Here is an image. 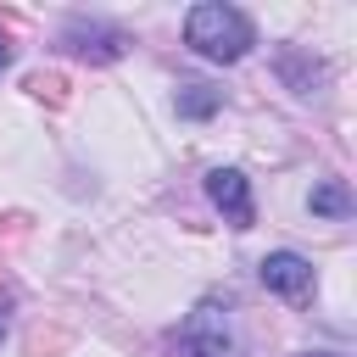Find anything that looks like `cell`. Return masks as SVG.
Here are the masks:
<instances>
[{"mask_svg":"<svg viewBox=\"0 0 357 357\" xmlns=\"http://www.w3.org/2000/svg\"><path fill=\"white\" fill-rule=\"evenodd\" d=\"M307 206L324 212V218H346V212H351V190H346L340 178H329V184H318V190L307 195Z\"/></svg>","mask_w":357,"mask_h":357,"instance_id":"5","label":"cell"},{"mask_svg":"<svg viewBox=\"0 0 357 357\" xmlns=\"http://www.w3.org/2000/svg\"><path fill=\"white\" fill-rule=\"evenodd\" d=\"M257 273H262V284H268L273 296H290V301H301V296L312 290V262H307L301 251H268Z\"/></svg>","mask_w":357,"mask_h":357,"instance_id":"4","label":"cell"},{"mask_svg":"<svg viewBox=\"0 0 357 357\" xmlns=\"http://www.w3.org/2000/svg\"><path fill=\"white\" fill-rule=\"evenodd\" d=\"M6 67H11V45H0V73H6Z\"/></svg>","mask_w":357,"mask_h":357,"instance_id":"10","label":"cell"},{"mask_svg":"<svg viewBox=\"0 0 357 357\" xmlns=\"http://www.w3.org/2000/svg\"><path fill=\"white\" fill-rule=\"evenodd\" d=\"M0 301H11V279L6 273H0Z\"/></svg>","mask_w":357,"mask_h":357,"instance_id":"9","label":"cell"},{"mask_svg":"<svg viewBox=\"0 0 357 357\" xmlns=\"http://www.w3.org/2000/svg\"><path fill=\"white\" fill-rule=\"evenodd\" d=\"M312 357H335V351H312Z\"/></svg>","mask_w":357,"mask_h":357,"instance_id":"12","label":"cell"},{"mask_svg":"<svg viewBox=\"0 0 357 357\" xmlns=\"http://www.w3.org/2000/svg\"><path fill=\"white\" fill-rule=\"evenodd\" d=\"M212 112H218V89H206V84L178 89V117H212Z\"/></svg>","mask_w":357,"mask_h":357,"instance_id":"7","label":"cell"},{"mask_svg":"<svg viewBox=\"0 0 357 357\" xmlns=\"http://www.w3.org/2000/svg\"><path fill=\"white\" fill-rule=\"evenodd\" d=\"M17 240H28V218H22V212L0 218V251H6V245H17Z\"/></svg>","mask_w":357,"mask_h":357,"instance_id":"8","label":"cell"},{"mask_svg":"<svg viewBox=\"0 0 357 357\" xmlns=\"http://www.w3.org/2000/svg\"><path fill=\"white\" fill-rule=\"evenodd\" d=\"M184 45L206 61H240L251 50V17L223 0H206L184 17Z\"/></svg>","mask_w":357,"mask_h":357,"instance_id":"1","label":"cell"},{"mask_svg":"<svg viewBox=\"0 0 357 357\" xmlns=\"http://www.w3.org/2000/svg\"><path fill=\"white\" fill-rule=\"evenodd\" d=\"M178 357H240L234 324L218 301H201L184 324H178Z\"/></svg>","mask_w":357,"mask_h":357,"instance_id":"2","label":"cell"},{"mask_svg":"<svg viewBox=\"0 0 357 357\" xmlns=\"http://www.w3.org/2000/svg\"><path fill=\"white\" fill-rule=\"evenodd\" d=\"M28 95L45 100V106H67V78H61L56 67H50V73L39 67V73H28Z\"/></svg>","mask_w":357,"mask_h":357,"instance_id":"6","label":"cell"},{"mask_svg":"<svg viewBox=\"0 0 357 357\" xmlns=\"http://www.w3.org/2000/svg\"><path fill=\"white\" fill-rule=\"evenodd\" d=\"M0 340H6V318H0Z\"/></svg>","mask_w":357,"mask_h":357,"instance_id":"11","label":"cell"},{"mask_svg":"<svg viewBox=\"0 0 357 357\" xmlns=\"http://www.w3.org/2000/svg\"><path fill=\"white\" fill-rule=\"evenodd\" d=\"M206 195H212V206H218L234 229H251L257 206H251V184H245L240 167H212V173H206Z\"/></svg>","mask_w":357,"mask_h":357,"instance_id":"3","label":"cell"}]
</instances>
